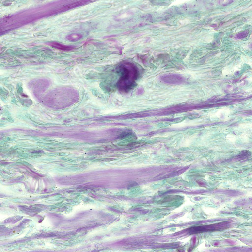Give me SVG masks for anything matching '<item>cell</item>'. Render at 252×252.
Listing matches in <instances>:
<instances>
[{
    "label": "cell",
    "instance_id": "1",
    "mask_svg": "<svg viewBox=\"0 0 252 252\" xmlns=\"http://www.w3.org/2000/svg\"><path fill=\"white\" fill-rule=\"evenodd\" d=\"M163 82L172 84H180L185 81L184 77L177 74H171L164 75L160 78Z\"/></svg>",
    "mask_w": 252,
    "mask_h": 252
},
{
    "label": "cell",
    "instance_id": "2",
    "mask_svg": "<svg viewBox=\"0 0 252 252\" xmlns=\"http://www.w3.org/2000/svg\"><path fill=\"white\" fill-rule=\"evenodd\" d=\"M50 45L53 47L63 51H71L74 49L75 47L73 46L65 45L55 42L50 43Z\"/></svg>",
    "mask_w": 252,
    "mask_h": 252
},
{
    "label": "cell",
    "instance_id": "3",
    "mask_svg": "<svg viewBox=\"0 0 252 252\" xmlns=\"http://www.w3.org/2000/svg\"><path fill=\"white\" fill-rule=\"evenodd\" d=\"M83 37V36L81 34L74 33L69 34L66 37V39L71 42H76L81 39Z\"/></svg>",
    "mask_w": 252,
    "mask_h": 252
},
{
    "label": "cell",
    "instance_id": "4",
    "mask_svg": "<svg viewBox=\"0 0 252 252\" xmlns=\"http://www.w3.org/2000/svg\"><path fill=\"white\" fill-rule=\"evenodd\" d=\"M251 155L250 152L247 151H244L241 152L240 154L236 158L237 160H240L246 159Z\"/></svg>",
    "mask_w": 252,
    "mask_h": 252
},
{
    "label": "cell",
    "instance_id": "5",
    "mask_svg": "<svg viewBox=\"0 0 252 252\" xmlns=\"http://www.w3.org/2000/svg\"><path fill=\"white\" fill-rule=\"evenodd\" d=\"M248 34V31L245 30L236 34L235 36V37L238 39L243 38L246 37Z\"/></svg>",
    "mask_w": 252,
    "mask_h": 252
},
{
    "label": "cell",
    "instance_id": "6",
    "mask_svg": "<svg viewBox=\"0 0 252 252\" xmlns=\"http://www.w3.org/2000/svg\"><path fill=\"white\" fill-rule=\"evenodd\" d=\"M233 1L232 0H220L218 1V3L220 5L225 6L230 4Z\"/></svg>",
    "mask_w": 252,
    "mask_h": 252
},
{
    "label": "cell",
    "instance_id": "7",
    "mask_svg": "<svg viewBox=\"0 0 252 252\" xmlns=\"http://www.w3.org/2000/svg\"><path fill=\"white\" fill-rule=\"evenodd\" d=\"M116 36V35H110V36H106L104 37L105 38H111V37H115Z\"/></svg>",
    "mask_w": 252,
    "mask_h": 252
},
{
    "label": "cell",
    "instance_id": "8",
    "mask_svg": "<svg viewBox=\"0 0 252 252\" xmlns=\"http://www.w3.org/2000/svg\"><path fill=\"white\" fill-rule=\"evenodd\" d=\"M217 25L216 24H215L211 25V26L212 27H213V26H214V27H215L217 26Z\"/></svg>",
    "mask_w": 252,
    "mask_h": 252
},
{
    "label": "cell",
    "instance_id": "9",
    "mask_svg": "<svg viewBox=\"0 0 252 252\" xmlns=\"http://www.w3.org/2000/svg\"><path fill=\"white\" fill-rule=\"evenodd\" d=\"M218 243H215L214 244V245H215L216 246V245H218Z\"/></svg>",
    "mask_w": 252,
    "mask_h": 252
}]
</instances>
